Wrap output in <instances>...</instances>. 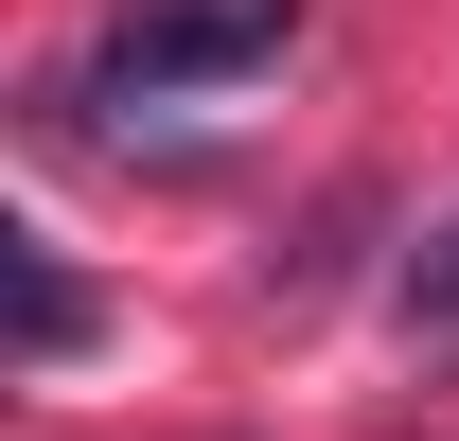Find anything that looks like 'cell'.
Wrapping results in <instances>:
<instances>
[{"label":"cell","mask_w":459,"mask_h":441,"mask_svg":"<svg viewBox=\"0 0 459 441\" xmlns=\"http://www.w3.org/2000/svg\"><path fill=\"white\" fill-rule=\"evenodd\" d=\"M300 18L318 0H124L71 107H212V89H247V71L300 54Z\"/></svg>","instance_id":"obj_1"},{"label":"cell","mask_w":459,"mask_h":441,"mask_svg":"<svg viewBox=\"0 0 459 441\" xmlns=\"http://www.w3.org/2000/svg\"><path fill=\"white\" fill-rule=\"evenodd\" d=\"M0 282H18V371H71L89 353V282L54 265V229H0Z\"/></svg>","instance_id":"obj_2"},{"label":"cell","mask_w":459,"mask_h":441,"mask_svg":"<svg viewBox=\"0 0 459 441\" xmlns=\"http://www.w3.org/2000/svg\"><path fill=\"white\" fill-rule=\"evenodd\" d=\"M406 335H424V353H459V212L424 229V265H406Z\"/></svg>","instance_id":"obj_3"}]
</instances>
